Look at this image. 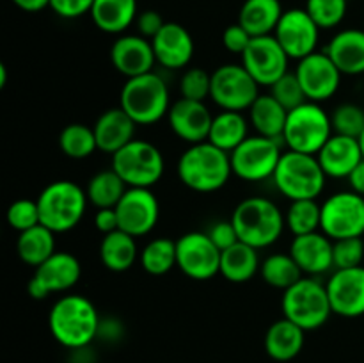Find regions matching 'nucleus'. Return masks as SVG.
<instances>
[{"label": "nucleus", "mask_w": 364, "mask_h": 363, "mask_svg": "<svg viewBox=\"0 0 364 363\" xmlns=\"http://www.w3.org/2000/svg\"><path fill=\"white\" fill-rule=\"evenodd\" d=\"M98 310L85 295L68 294L57 299L48 313L52 337L71 351L85 349L100 333Z\"/></svg>", "instance_id": "obj_1"}, {"label": "nucleus", "mask_w": 364, "mask_h": 363, "mask_svg": "<svg viewBox=\"0 0 364 363\" xmlns=\"http://www.w3.org/2000/svg\"><path fill=\"white\" fill-rule=\"evenodd\" d=\"M178 178L191 191L210 194L217 192L230 182V153L223 152L210 141L191 144L178 159Z\"/></svg>", "instance_id": "obj_2"}, {"label": "nucleus", "mask_w": 364, "mask_h": 363, "mask_svg": "<svg viewBox=\"0 0 364 363\" xmlns=\"http://www.w3.org/2000/svg\"><path fill=\"white\" fill-rule=\"evenodd\" d=\"M231 223L237 228L240 242L256 249L276 244L287 226V219L279 206L263 196L242 199L231 214Z\"/></svg>", "instance_id": "obj_3"}, {"label": "nucleus", "mask_w": 364, "mask_h": 363, "mask_svg": "<svg viewBox=\"0 0 364 363\" xmlns=\"http://www.w3.org/2000/svg\"><path fill=\"white\" fill-rule=\"evenodd\" d=\"M41 224L53 233L73 230L87 209V192L71 180H57L46 185L38 196Z\"/></svg>", "instance_id": "obj_4"}, {"label": "nucleus", "mask_w": 364, "mask_h": 363, "mask_svg": "<svg viewBox=\"0 0 364 363\" xmlns=\"http://www.w3.org/2000/svg\"><path fill=\"white\" fill-rule=\"evenodd\" d=\"M169 88L155 71L127 78L121 88L119 107L137 125H153L167 116L171 109Z\"/></svg>", "instance_id": "obj_5"}, {"label": "nucleus", "mask_w": 364, "mask_h": 363, "mask_svg": "<svg viewBox=\"0 0 364 363\" xmlns=\"http://www.w3.org/2000/svg\"><path fill=\"white\" fill-rule=\"evenodd\" d=\"M272 182L277 191L290 201L316 199L326 189L327 174L323 173L316 155L287 149L277 164Z\"/></svg>", "instance_id": "obj_6"}, {"label": "nucleus", "mask_w": 364, "mask_h": 363, "mask_svg": "<svg viewBox=\"0 0 364 363\" xmlns=\"http://www.w3.org/2000/svg\"><path fill=\"white\" fill-rule=\"evenodd\" d=\"M281 308L283 317L304 331L318 330L333 315L326 283L311 276L301 278L297 283L284 290Z\"/></svg>", "instance_id": "obj_7"}, {"label": "nucleus", "mask_w": 364, "mask_h": 363, "mask_svg": "<svg viewBox=\"0 0 364 363\" xmlns=\"http://www.w3.org/2000/svg\"><path fill=\"white\" fill-rule=\"evenodd\" d=\"M333 134L331 114L320 103L304 102L288 110L283 142L291 152L316 155Z\"/></svg>", "instance_id": "obj_8"}, {"label": "nucleus", "mask_w": 364, "mask_h": 363, "mask_svg": "<svg viewBox=\"0 0 364 363\" xmlns=\"http://www.w3.org/2000/svg\"><path fill=\"white\" fill-rule=\"evenodd\" d=\"M112 169L128 187L151 189L166 171L162 152L153 142L134 139L112 155Z\"/></svg>", "instance_id": "obj_9"}, {"label": "nucleus", "mask_w": 364, "mask_h": 363, "mask_svg": "<svg viewBox=\"0 0 364 363\" xmlns=\"http://www.w3.org/2000/svg\"><path fill=\"white\" fill-rule=\"evenodd\" d=\"M279 139L249 135L238 148L230 153L231 169L235 177L244 182L269 180L276 173V167L283 157Z\"/></svg>", "instance_id": "obj_10"}, {"label": "nucleus", "mask_w": 364, "mask_h": 363, "mask_svg": "<svg viewBox=\"0 0 364 363\" xmlns=\"http://www.w3.org/2000/svg\"><path fill=\"white\" fill-rule=\"evenodd\" d=\"M259 96V84L251 77L244 64H223L212 73V93L210 98L223 110L251 109Z\"/></svg>", "instance_id": "obj_11"}, {"label": "nucleus", "mask_w": 364, "mask_h": 363, "mask_svg": "<svg viewBox=\"0 0 364 363\" xmlns=\"http://www.w3.org/2000/svg\"><path fill=\"white\" fill-rule=\"evenodd\" d=\"M320 231L333 241L364 235V196L354 191L331 194L322 203Z\"/></svg>", "instance_id": "obj_12"}, {"label": "nucleus", "mask_w": 364, "mask_h": 363, "mask_svg": "<svg viewBox=\"0 0 364 363\" xmlns=\"http://www.w3.org/2000/svg\"><path fill=\"white\" fill-rule=\"evenodd\" d=\"M220 255L205 231H188L176 241V267L191 280L206 281L220 274Z\"/></svg>", "instance_id": "obj_13"}, {"label": "nucleus", "mask_w": 364, "mask_h": 363, "mask_svg": "<svg viewBox=\"0 0 364 363\" xmlns=\"http://www.w3.org/2000/svg\"><path fill=\"white\" fill-rule=\"evenodd\" d=\"M82 265L75 255L68 251H55L48 260L36 267L27 283V292L32 299H45L50 294L68 292L78 283Z\"/></svg>", "instance_id": "obj_14"}, {"label": "nucleus", "mask_w": 364, "mask_h": 363, "mask_svg": "<svg viewBox=\"0 0 364 363\" xmlns=\"http://www.w3.org/2000/svg\"><path fill=\"white\" fill-rule=\"evenodd\" d=\"M290 57L284 52L274 34L252 38L251 45L242 53V64L259 85L276 84L283 75L288 73Z\"/></svg>", "instance_id": "obj_15"}, {"label": "nucleus", "mask_w": 364, "mask_h": 363, "mask_svg": "<svg viewBox=\"0 0 364 363\" xmlns=\"http://www.w3.org/2000/svg\"><path fill=\"white\" fill-rule=\"evenodd\" d=\"M116 212L119 219V230L139 238L148 235L156 226L160 217V203L151 189L128 187L116 205Z\"/></svg>", "instance_id": "obj_16"}, {"label": "nucleus", "mask_w": 364, "mask_h": 363, "mask_svg": "<svg viewBox=\"0 0 364 363\" xmlns=\"http://www.w3.org/2000/svg\"><path fill=\"white\" fill-rule=\"evenodd\" d=\"M308 102L322 103L333 98L341 85V73L327 52H313L299 60L295 70Z\"/></svg>", "instance_id": "obj_17"}, {"label": "nucleus", "mask_w": 364, "mask_h": 363, "mask_svg": "<svg viewBox=\"0 0 364 363\" xmlns=\"http://www.w3.org/2000/svg\"><path fill=\"white\" fill-rule=\"evenodd\" d=\"M320 31L322 28L315 23L306 9H288L281 16L274 38L279 41L284 52L290 59H304L309 53L316 52Z\"/></svg>", "instance_id": "obj_18"}, {"label": "nucleus", "mask_w": 364, "mask_h": 363, "mask_svg": "<svg viewBox=\"0 0 364 363\" xmlns=\"http://www.w3.org/2000/svg\"><path fill=\"white\" fill-rule=\"evenodd\" d=\"M334 315L355 319L364 315V267L334 269L326 283Z\"/></svg>", "instance_id": "obj_19"}, {"label": "nucleus", "mask_w": 364, "mask_h": 363, "mask_svg": "<svg viewBox=\"0 0 364 363\" xmlns=\"http://www.w3.org/2000/svg\"><path fill=\"white\" fill-rule=\"evenodd\" d=\"M167 120L176 137L188 144H198L208 141L213 114L210 112L205 102L180 98L171 105Z\"/></svg>", "instance_id": "obj_20"}, {"label": "nucleus", "mask_w": 364, "mask_h": 363, "mask_svg": "<svg viewBox=\"0 0 364 363\" xmlns=\"http://www.w3.org/2000/svg\"><path fill=\"white\" fill-rule=\"evenodd\" d=\"M110 60L114 68L127 78L153 71L156 64L151 39L141 34H123L110 46Z\"/></svg>", "instance_id": "obj_21"}, {"label": "nucleus", "mask_w": 364, "mask_h": 363, "mask_svg": "<svg viewBox=\"0 0 364 363\" xmlns=\"http://www.w3.org/2000/svg\"><path fill=\"white\" fill-rule=\"evenodd\" d=\"M156 64L166 70H181L188 66L194 57V39L183 25L166 21L162 31L151 39Z\"/></svg>", "instance_id": "obj_22"}, {"label": "nucleus", "mask_w": 364, "mask_h": 363, "mask_svg": "<svg viewBox=\"0 0 364 363\" xmlns=\"http://www.w3.org/2000/svg\"><path fill=\"white\" fill-rule=\"evenodd\" d=\"M333 246L334 241L327 237L323 231H313V233L294 237L288 253L294 256L302 273L309 276H318L334 269Z\"/></svg>", "instance_id": "obj_23"}, {"label": "nucleus", "mask_w": 364, "mask_h": 363, "mask_svg": "<svg viewBox=\"0 0 364 363\" xmlns=\"http://www.w3.org/2000/svg\"><path fill=\"white\" fill-rule=\"evenodd\" d=\"M320 166L327 178H348V174L364 159L359 139L333 134L329 141L316 153Z\"/></svg>", "instance_id": "obj_24"}, {"label": "nucleus", "mask_w": 364, "mask_h": 363, "mask_svg": "<svg viewBox=\"0 0 364 363\" xmlns=\"http://www.w3.org/2000/svg\"><path fill=\"white\" fill-rule=\"evenodd\" d=\"M135 127H137V123L121 107L107 109L105 112L100 114L95 127H92L96 142H98V149L114 155L121 148H124L128 142L134 141Z\"/></svg>", "instance_id": "obj_25"}, {"label": "nucleus", "mask_w": 364, "mask_h": 363, "mask_svg": "<svg viewBox=\"0 0 364 363\" xmlns=\"http://www.w3.org/2000/svg\"><path fill=\"white\" fill-rule=\"evenodd\" d=\"M326 52L343 75L364 73V31L361 28L338 32L329 41Z\"/></svg>", "instance_id": "obj_26"}, {"label": "nucleus", "mask_w": 364, "mask_h": 363, "mask_svg": "<svg viewBox=\"0 0 364 363\" xmlns=\"http://www.w3.org/2000/svg\"><path fill=\"white\" fill-rule=\"evenodd\" d=\"M306 342V331L287 317L270 324L265 333V352L276 362H290L301 354Z\"/></svg>", "instance_id": "obj_27"}, {"label": "nucleus", "mask_w": 364, "mask_h": 363, "mask_svg": "<svg viewBox=\"0 0 364 363\" xmlns=\"http://www.w3.org/2000/svg\"><path fill=\"white\" fill-rule=\"evenodd\" d=\"M91 20L107 34H123L137 20V0H95Z\"/></svg>", "instance_id": "obj_28"}, {"label": "nucleus", "mask_w": 364, "mask_h": 363, "mask_svg": "<svg viewBox=\"0 0 364 363\" xmlns=\"http://www.w3.org/2000/svg\"><path fill=\"white\" fill-rule=\"evenodd\" d=\"M283 13L279 0H245L238 13V23L252 38L270 36L276 31Z\"/></svg>", "instance_id": "obj_29"}, {"label": "nucleus", "mask_w": 364, "mask_h": 363, "mask_svg": "<svg viewBox=\"0 0 364 363\" xmlns=\"http://www.w3.org/2000/svg\"><path fill=\"white\" fill-rule=\"evenodd\" d=\"M259 249L237 242L220 255V276L231 283H247L259 273Z\"/></svg>", "instance_id": "obj_30"}, {"label": "nucleus", "mask_w": 364, "mask_h": 363, "mask_svg": "<svg viewBox=\"0 0 364 363\" xmlns=\"http://www.w3.org/2000/svg\"><path fill=\"white\" fill-rule=\"evenodd\" d=\"M141 256L134 235L123 230H116L112 233L103 235L100 242V260L105 269L112 273H124L132 269L135 260Z\"/></svg>", "instance_id": "obj_31"}, {"label": "nucleus", "mask_w": 364, "mask_h": 363, "mask_svg": "<svg viewBox=\"0 0 364 363\" xmlns=\"http://www.w3.org/2000/svg\"><path fill=\"white\" fill-rule=\"evenodd\" d=\"M287 117L288 110L270 93L269 95H259L249 109V123L252 125L256 134L263 135V137L283 141Z\"/></svg>", "instance_id": "obj_32"}, {"label": "nucleus", "mask_w": 364, "mask_h": 363, "mask_svg": "<svg viewBox=\"0 0 364 363\" xmlns=\"http://www.w3.org/2000/svg\"><path fill=\"white\" fill-rule=\"evenodd\" d=\"M249 137V120L237 110H220L213 116L208 141L223 152L231 153Z\"/></svg>", "instance_id": "obj_33"}, {"label": "nucleus", "mask_w": 364, "mask_h": 363, "mask_svg": "<svg viewBox=\"0 0 364 363\" xmlns=\"http://www.w3.org/2000/svg\"><path fill=\"white\" fill-rule=\"evenodd\" d=\"M16 251L21 262L36 269L57 251L55 233L43 224H38L27 231H21L18 235Z\"/></svg>", "instance_id": "obj_34"}, {"label": "nucleus", "mask_w": 364, "mask_h": 363, "mask_svg": "<svg viewBox=\"0 0 364 363\" xmlns=\"http://www.w3.org/2000/svg\"><path fill=\"white\" fill-rule=\"evenodd\" d=\"M128 185L123 178L110 167L107 171H100L87 182V199L96 209H116L119 199L127 192Z\"/></svg>", "instance_id": "obj_35"}, {"label": "nucleus", "mask_w": 364, "mask_h": 363, "mask_svg": "<svg viewBox=\"0 0 364 363\" xmlns=\"http://www.w3.org/2000/svg\"><path fill=\"white\" fill-rule=\"evenodd\" d=\"M259 274H262L263 281H265L269 287L279 288V290H287L291 285L297 283L302 276V269L297 265V262L294 260V256L288 253H276V255L267 256L262 262L259 267Z\"/></svg>", "instance_id": "obj_36"}, {"label": "nucleus", "mask_w": 364, "mask_h": 363, "mask_svg": "<svg viewBox=\"0 0 364 363\" xmlns=\"http://www.w3.org/2000/svg\"><path fill=\"white\" fill-rule=\"evenodd\" d=\"M141 265L151 276H164L176 267V241L159 237L149 241L142 248Z\"/></svg>", "instance_id": "obj_37"}, {"label": "nucleus", "mask_w": 364, "mask_h": 363, "mask_svg": "<svg viewBox=\"0 0 364 363\" xmlns=\"http://www.w3.org/2000/svg\"><path fill=\"white\" fill-rule=\"evenodd\" d=\"M59 148L66 157L82 160L91 157L98 149L96 135L92 127L84 123H70L60 130Z\"/></svg>", "instance_id": "obj_38"}, {"label": "nucleus", "mask_w": 364, "mask_h": 363, "mask_svg": "<svg viewBox=\"0 0 364 363\" xmlns=\"http://www.w3.org/2000/svg\"><path fill=\"white\" fill-rule=\"evenodd\" d=\"M284 219H287V226L294 233V237L320 231V226H322V205H318L316 199L291 201L287 214H284Z\"/></svg>", "instance_id": "obj_39"}, {"label": "nucleus", "mask_w": 364, "mask_h": 363, "mask_svg": "<svg viewBox=\"0 0 364 363\" xmlns=\"http://www.w3.org/2000/svg\"><path fill=\"white\" fill-rule=\"evenodd\" d=\"M333 132L359 139L364 132V109L355 103H341L331 114Z\"/></svg>", "instance_id": "obj_40"}, {"label": "nucleus", "mask_w": 364, "mask_h": 363, "mask_svg": "<svg viewBox=\"0 0 364 363\" xmlns=\"http://www.w3.org/2000/svg\"><path fill=\"white\" fill-rule=\"evenodd\" d=\"M347 7V0H306L304 9L320 28H334L343 21Z\"/></svg>", "instance_id": "obj_41"}, {"label": "nucleus", "mask_w": 364, "mask_h": 363, "mask_svg": "<svg viewBox=\"0 0 364 363\" xmlns=\"http://www.w3.org/2000/svg\"><path fill=\"white\" fill-rule=\"evenodd\" d=\"M212 93V73L203 68H188L180 78V95L181 98L205 102Z\"/></svg>", "instance_id": "obj_42"}, {"label": "nucleus", "mask_w": 364, "mask_h": 363, "mask_svg": "<svg viewBox=\"0 0 364 363\" xmlns=\"http://www.w3.org/2000/svg\"><path fill=\"white\" fill-rule=\"evenodd\" d=\"M7 224H9L13 230H16L18 233L41 224L38 201H36V199L21 198L11 203L9 209H7Z\"/></svg>", "instance_id": "obj_43"}, {"label": "nucleus", "mask_w": 364, "mask_h": 363, "mask_svg": "<svg viewBox=\"0 0 364 363\" xmlns=\"http://www.w3.org/2000/svg\"><path fill=\"white\" fill-rule=\"evenodd\" d=\"M270 95H272L287 110H291L295 109V107L302 105L304 102H308V98H306L304 95V89H302L295 71L294 73L288 71V73L283 75L276 84L270 85Z\"/></svg>", "instance_id": "obj_44"}, {"label": "nucleus", "mask_w": 364, "mask_h": 363, "mask_svg": "<svg viewBox=\"0 0 364 363\" xmlns=\"http://www.w3.org/2000/svg\"><path fill=\"white\" fill-rule=\"evenodd\" d=\"M364 241L363 237H350L334 241L333 260L334 269H350L363 265Z\"/></svg>", "instance_id": "obj_45"}, {"label": "nucleus", "mask_w": 364, "mask_h": 363, "mask_svg": "<svg viewBox=\"0 0 364 363\" xmlns=\"http://www.w3.org/2000/svg\"><path fill=\"white\" fill-rule=\"evenodd\" d=\"M251 41H252V36L249 34V32L245 31L238 21L224 28L223 32V45L224 48L231 53H238V56H242V53L247 50V46L251 45Z\"/></svg>", "instance_id": "obj_46"}, {"label": "nucleus", "mask_w": 364, "mask_h": 363, "mask_svg": "<svg viewBox=\"0 0 364 363\" xmlns=\"http://www.w3.org/2000/svg\"><path fill=\"white\" fill-rule=\"evenodd\" d=\"M95 0H50V9L60 18H80L84 14L91 13V7Z\"/></svg>", "instance_id": "obj_47"}, {"label": "nucleus", "mask_w": 364, "mask_h": 363, "mask_svg": "<svg viewBox=\"0 0 364 363\" xmlns=\"http://www.w3.org/2000/svg\"><path fill=\"white\" fill-rule=\"evenodd\" d=\"M208 235L213 241V244H215L220 251H224V249L231 248V246H235L237 242H240V238H238V233H237V228H235V224L231 223V219L217 221V223L210 228Z\"/></svg>", "instance_id": "obj_48"}, {"label": "nucleus", "mask_w": 364, "mask_h": 363, "mask_svg": "<svg viewBox=\"0 0 364 363\" xmlns=\"http://www.w3.org/2000/svg\"><path fill=\"white\" fill-rule=\"evenodd\" d=\"M135 25H137L139 34L144 36V38H148V39H153L160 31H162V27L166 25V21H164L162 14L160 13H156V11H153V9H146V11H142V13L137 14Z\"/></svg>", "instance_id": "obj_49"}, {"label": "nucleus", "mask_w": 364, "mask_h": 363, "mask_svg": "<svg viewBox=\"0 0 364 363\" xmlns=\"http://www.w3.org/2000/svg\"><path fill=\"white\" fill-rule=\"evenodd\" d=\"M95 228L100 233L107 235L119 230V219H117L116 209H98L95 214Z\"/></svg>", "instance_id": "obj_50"}, {"label": "nucleus", "mask_w": 364, "mask_h": 363, "mask_svg": "<svg viewBox=\"0 0 364 363\" xmlns=\"http://www.w3.org/2000/svg\"><path fill=\"white\" fill-rule=\"evenodd\" d=\"M347 180H348V185H350V191L364 196V159L359 162V166L348 174Z\"/></svg>", "instance_id": "obj_51"}, {"label": "nucleus", "mask_w": 364, "mask_h": 363, "mask_svg": "<svg viewBox=\"0 0 364 363\" xmlns=\"http://www.w3.org/2000/svg\"><path fill=\"white\" fill-rule=\"evenodd\" d=\"M13 4L25 13H39L45 7H50V0H13Z\"/></svg>", "instance_id": "obj_52"}, {"label": "nucleus", "mask_w": 364, "mask_h": 363, "mask_svg": "<svg viewBox=\"0 0 364 363\" xmlns=\"http://www.w3.org/2000/svg\"><path fill=\"white\" fill-rule=\"evenodd\" d=\"M7 84V68L4 64H0V88Z\"/></svg>", "instance_id": "obj_53"}, {"label": "nucleus", "mask_w": 364, "mask_h": 363, "mask_svg": "<svg viewBox=\"0 0 364 363\" xmlns=\"http://www.w3.org/2000/svg\"><path fill=\"white\" fill-rule=\"evenodd\" d=\"M359 142H361V148H363V155H364V132L361 134V137H359Z\"/></svg>", "instance_id": "obj_54"}]
</instances>
